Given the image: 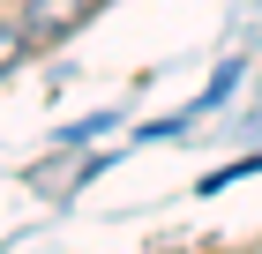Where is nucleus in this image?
<instances>
[{"label":"nucleus","mask_w":262,"mask_h":254,"mask_svg":"<svg viewBox=\"0 0 262 254\" xmlns=\"http://www.w3.org/2000/svg\"><path fill=\"white\" fill-rule=\"evenodd\" d=\"M90 15H98V0H30V8H23V38H30V45L68 38V30L90 22Z\"/></svg>","instance_id":"obj_1"},{"label":"nucleus","mask_w":262,"mask_h":254,"mask_svg":"<svg viewBox=\"0 0 262 254\" xmlns=\"http://www.w3.org/2000/svg\"><path fill=\"white\" fill-rule=\"evenodd\" d=\"M23 45H30V38H23V30H8V22H0V67H15V53H23Z\"/></svg>","instance_id":"obj_2"}]
</instances>
